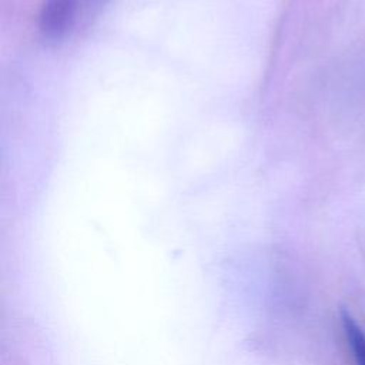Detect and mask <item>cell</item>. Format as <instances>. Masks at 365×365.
Wrapping results in <instances>:
<instances>
[{
	"label": "cell",
	"instance_id": "cell-1",
	"mask_svg": "<svg viewBox=\"0 0 365 365\" xmlns=\"http://www.w3.org/2000/svg\"><path fill=\"white\" fill-rule=\"evenodd\" d=\"M76 0H47L40 14V31L44 38L57 40L71 27Z\"/></svg>",
	"mask_w": 365,
	"mask_h": 365
},
{
	"label": "cell",
	"instance_id": "cell-2",
	"mask_svg": "<svg viewBox=\"0 0 365 365\" xmlns=\"http://www.w3.org/2000/svg\"><path fill=\"white\" fill-rule=\"evenodd\" d=\"M339 319L354 364L365 365V331L361 328V325L355 321L348 309H341Z\"/></svg>",
	"mask_w": 365,
	"mask_h": 365
}]
</instances>
